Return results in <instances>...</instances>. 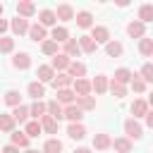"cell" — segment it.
I'll return each instance as SVG.
<instances>
[{
    "label": "cell",
    "instance_id": "d6a6232c",
    "mask_svg": "<svg viewBox=\"0 0 153 153\" xmlns=\"http://www.w3.org/2000/svg\"><path fill=\"white\" fill-rule=\"evenodd\" d=\"M43 153H62V141L60 139H48L43 143Z\"/></svg>",
    "mask_w": 153,
    "mask_h": 153
},
{
    "label": "cell",
    "instance_id": "603a6c76",
    "mask_svg": "<svg viewBox=\"0 0 153 153\" xmlns=\"http://www.w3.org/2000/svg\"><path fill=\"white\" fill-rule=\"evenodd\" d=\"M26 91H29V96H31L33 100H41V96H45V86H43L41 81H31Z\"/></svg>",
    "mask_w": 153,
    "mask_h": 153
},
{
    "label": "cell",
    "instance_id": "ac0fdd59",
    "mask_svg": "<svg viewBox=\"0 0 153 153\" xmlns=\"http://www.w3.org/2000/svg\"><path fill=\"white\" fill-rule=\"evenodd\" d=\"M38 19H41V26H43V29H45V26H53V24L57 22V17H55L53 10H41V12H38Z\"/></svg>",
    "mask_w": 153,
    "mask_h": 153
},
{
    "label": "cell",
    "instance_id": "83f0119b",
    "mask_svg": "<svg viewBox=\"0 0 153 153\" xmlns=\"http://www.w3.org/2000/svg\"><path fill=\"white\" fill-rule=\"evenodd\" d=\"M131 76H134V74H131L127 67H120V69H115V79H112V81H117V84H122V86H124V84H129V81H131Z\"/></svg>",
    "mask_w": 153,
    "mask_h": 153
},
{
    "label": "cell",
    "instance_id": "f546056e",
    "mask_svg": "<svg viewBox=\"0 0 153 153\" xmlns=\"http://www.w3.org/2000/svg\"><path fill=\"white\" fill-rule=\"evenodd\" d=\"M65 117H67L69 122H81L84 112H81V110H79V108H76V105L72 103V105H67V108H65Z\"/></svg>",
    "mask_w": 153,
    "mask_h": 153
},
{
    "label": "cell",
    "instance_id": "ab89813d",
    "mask_svg": "<svg viewBox=\"0 0 153 153\" xmlns=\"http://www.w3.org/2000/svg\"><path fill=\"white\" fill-rule=\"evenodd\" d=\"M5 103L12 105V108L22 105V96H19V91H7V93H5Z\"/></svg>",
    "mask_w": 153,
    "mask_h": 153
},
{
    "label": "cell",
    "instance_id": "8d00e7d4",
    "mask_svg": "<svg viewBox=\"0 0 153 153\" xmlns=\"http://www.w3.org/2000/svg\"><path fill=\"white\" fill-rule=\"evenodd\" d=\"M14 120H12V115H0V131H7V134H12L14 131Z\"/></svg>",
    "mask_w": 153,
    "mask_h": 153
},
{
    "label": "cell",
    "instance_id": "7402d4cb",
    "mask_svg": "<svg viewBox=\"0 0 153 153\" xmlns=\"http://www.w3.org/2000/svg\"><path fill=\"white\" fill-rule=\"evenodd\" d=\"M108 76H103V74H98L93 81H91V91H96V93H105L108 91Z\"/></svg>",
    "mask_w": 153,
    "mask_h": 153
},
{
    "label": "cell",
    "instance_id": "b9f144b4",
    "mask_svg": "<svg viewBox=\"0 0 153 153\" xmlns=\"http://www.w3.org/2000/svg\"><path fill=\"white\" fill-rule=\"evenodd\" d=\"M139 76H141V79H143L146 84H153V65H151V62H146V65L141 67Z\"/></svg>",
    "mask_w": 153,
    "mask_h": 153
},
{
    "label": "cell",
    "instance_id": "8fae6325",
    "mask_svg": "<svg viewBox=\"0 0 153 153\" xmlns=\"http://www.w3.org/2000/svg\"><path fill=\"white\" fill-rule=\"evenodd\" d=\"M67 74L72 76V79H84V74H86V65L84 62H72L69 67H67Z\"/></svg>",
    "mask_w": 153,
    "mask_h": 153
},
{
    "label": "cell",
    "instance_id": "9c48e42d",
    "mask_svg": "<svg viewBox=\"0 0 153 153\" xmlns=\"http://www.w3.org/2000/svg\"><path fill=\"white\" fill-rule=\"evenodd\" d=\"M91 38H93L96 43H108V41H110V31H108L105 26H93V29H91Z\"/></svg>",
    "mask_w": 153,
    "mask_h": 153
},
{
    "label": "cell",
    "instance_id": "ba28073f",
    "mask_svg": "<svg viewBox=\"0 0 153 153\" xmlns=\"http://www.w3.org/2000/svg\"><path fill=\"white\" fill-rule=\"evenodd\" d=\"M67 136L79 141V139H84V136H86V127H84L81 122H72V124L67 127Z\"/></svg>",
    "mask_w": 153,
    "mask_h": 153
},
{
    "label": "cell",
    "instance_id": "8992f818",
    "mask_svg": "<svg viewBox=\"0 0 153 153\" xmlns=\"http://www.w3.org/2000/svg\"><path fill=\"white\" fill-rule=\"evenodd\" d=\"M127 33H129L131 38H143V36H146V24H141L139 19H136V22H129V24H127Z\"/></svg>",
    "mask_w": 153,
    "mask_h": 153
},
{
    "label": "cell",
    "instance_id": "f35d334b",
    "mask_svg": "<svg viewBox=\"0 0 153 153\" xmlns=\"http://www.w3.org/2000/svg\"><path fill=\"white\" fill-rule=\"evenodd\" d=\"M108 88H110V93H112L115 98H124V96H127V86H122V84H117V81H110Z\"/></svg>",
    "mask_w": 153,
    "mask_h": 153
},
{
    "label": "cell",
    "instance_id": "1f68e13d",
    "mask_svg": "<svg viewBox=\"0 0 153 153\" xmlns=\"http://www.w3.org/2000/svg\"><path fill=\"white\" fill-rule=\"evenodd\" d=\"M26 117H29V108H26V105H17V108L12 110V120H14V122L24 124V122H26Z\"/></svg>",
    "mask_w": 153,
    "mask_h": 153
},
{
    "label": "cell",
    "instance_id": "d6986e66",
    "mask_svg": "<svg viewBox=\"0 0 153 153\" xmlns=\"http://www.w3.org/2000/svg\"><path fill=\"white\" fill-rule=\"evenodd\" d=\"M12 31L17 33V36H22V33H29V22L24 19V17H17V19H12Z\"/></svg>",
    "mask_w": 153,
    "mask_h": 153
},
{
    "label": "cell",
    "instance_id": "d590c367",
    "mask_svg": "<svg viewBox=\"0 0 153 153\" xmlns=\"http://www.w3.org/2000/svg\"><path fill=\"white\" fill-rule=\"evenodd\" d=\"M139 22H141V24L153 22V5H141V7H139Z\"/></svg>",
    "mask_w": 153,
    "mask_h": 153
},
{
    "label": "cell",
    "instance_id": "9a60e30c",
    "mask_svg": "<svg viewBox=\"0 0 153 153\" xmlns=\"http://www.w3.org/2000/svg\"><path fill=\"white\" fill-rule=\"evenodd\" d=\"M76 24L81 26V29H91L93 26V14L91 12H86V10H81V12H76Z\"/></svg>",
    "mask_w": 153,
    "mask_h": 153
},
{
    "label": "cell",
    "instance_id": "5bb4252c",
    "mask_svg": "<svg viewBox=\"0 0 153 153\" xmlns=\"http://www.w3.org/2000/svg\"><path fill=\"white\" fill-rule=\"evenodd\" d=\"M55 17H57L60 22H69V19H74V10H72V5H57Z\"/></svg>",
    "mask_w": 153,
    "mask_h": 153
},
{
    "label": "cell",
    "instance_id": "7a4b0ae2",
    "mask_svg": "<svg viewBox=\"0 0 153 153\" xmlns=\"http://www.w3.org/2000/svg\"><path fill=\"white\" fill-rule=\"evenodd\" d=\"M72 88H74V96H76V98H84V96L91 93V81H88V79H74Z\"/></svg>",
    "mask_w": 153,
    "mask_h": 153
},
{
    "label": "cell",
    "instance_id": "4316f807",
    "mask_svg": "<svg viewBox=\"0 0 153 153\" xmlns=\"http://www.w3.org/2000/svg\"><path fill=\"white\" fill-rule=\"evenodd\" d=\"M79 53H81L79 41H76V38H69V41L65 43V55H67V57H79Z\"/></svg>",
    "mask_w": 153,
    "mask_h": 153
},
{
    "label": "cell",
    "instance_id": "60d3db41",
    "mask_svg": "<svg viewBox=\"0 0 153 153\" xmlns=\"http://www.w3.org/2000/svg\"><path fill=\"white\" fill-rule=\"evenodd\" d=\"M41 131H43V129H41V122H36V120H33V122H26V129H24V134H26L29 139H31V136H38Z\"/></svg>",
    "mask_w": 153,
    "mask_h": 153
},
{
    "label": "cell",
    "instance_id": "30bf717a",
    "mask_svg": "<svg viewBox=\"0 0 153 153\" xmlns=\"http://www.w3.org/2000/svg\"><path fill=\"white\" fill-rule=\"evenodd\" d=\"M12 65H14L17 69H29V67H31V55H29V53H17V55L12 57Z\"/></svg>",
    "mask_w": 153,
    "mask_h": 153
},
{
    "label": "cell",
    "instance_id": "52a82bcc",
    "mask_svg": "<svg viewBox=\"0 0 153 153\" xmlns=\"http://www.w3.org/2000/svg\"><path fill=\"white\" fill-rule=\"evenodd\" d=\"M36 76H38V81H41V84H48V81H53V79H55V69H53L50 65H41V67L36 69Z\"/></svg>",
    "mask_w": 153,
    "mask_h": 153
},
{
    "label": "cell",
    "instance_id": "3957f363",
    "mask_svg": "<svg viewBox=\"0 0 153 153\" xmlns=\"http://www.w3.org/2000/svg\"><path fill=\"white\" fill-rule=\"evenodd\" d=\"M69 65H72V60H69V57H67L65 53H57V55H55V57L50 60V67L55 69V74H57V72H62V69H67Z\"/></svg>",
    "mask_w": 153,
    "mask_h": 153
},
{
    "label": "cell",
    "instance_id": "cb8c5ba5",
    "mask_svg": "<svg viewBox=\"0 0 153 153\" xmlns=\"http://www.w3.org/2000/svg\"><path fill=\"white\" fill-rule=\"evenodd\" d=\"M74 105H76L81 112H84V110H96V98H93V96H84V98H76Z\"/></svg>",
    "mask_w": 153,
    "mask_h": 153
},
{
    "label": "cell",
    "instance_id": "bcb514c9",
    "mask_svg": "<svg viewBox=\"0 0 153 153\" xmlns=\"http://www.w3.org/2000/svg\"><path fill=\"white\" fill-rule=\"evenodd\" d=\"M2 153H19V148L10 143V146H5V148H2Z\"/></svg>",
    "mask_w": 153,
    "mask_h": 153
},
{
    "label": "cell",
    "instance_id": "f5cc1de1",
    "mask_svg": "<svg viewBox=\"0 0 153 153\" xmlns=\"http://www.w3.org/2000/svg\"><path fill=\"white\" fill-rule=\"evenodd\" d=\"M0 14H2V5H0Z\"/></svg>",
    "mask_w": 153,
    "mask_h": 153
},
{
    "label": "cell",
    "instance_id": "277c9868",
    "mask_svg": "<svg viewBox=\"0 0 153 153\" xmlns=\"http://www.w3.org/2000/svg\"><path fill=\"white\" fill-rule=\"evenodd\" d=\"M72 84H74V79H72L67 72H57V74H55V79H53V86H55L57 91H62V88H69Z\"/></svg>",
    "mask_w": 153,
    "mask_h": 153
},
{
    "label": "cell",
    "instance_id": "2e32d148",
    "mask_svg": "<svg viewBox=\"0 0 153 153\" xmlns=\"http://www.w3.org/2000/svg\"><path fill=\"white\" fill-rule=\"evenodd\" d=\"M45 108H48V115H50V117H55L57 122L65 117V108H62L57 100H50V103H45Z\"/></svg>",
    "mask_w": 153,
    "mask_h": 153
},
{
    "label": "cell",
    "instance_id": "836d02e7",
    "mask_svg": "<svg viewBox=\"0 0 153 153\" xmlns=\"http://www.w3.org/2000/svg\"><path fill=\"white\" fill-rule=\"evenodd\" d=\"M53 41H55V43H67V41H69V31H67L65 26H55V29H53Z\"/></svg>",
    "mask_w": 153,
    "mask_h": 153
},
{
    "label": "cell",
    "instance_id": "681fc988",
    "mask_svg": "<svg viewBox=\"0 0 153 153\" xmlns=\"http://www.w3.org/2000/svg\"><path fill=\"white\" fill-rule=\"evenodd\" d=\"M146 103H148V105H151V108H153V91H151V93H148V100H146Z\"/></svg>",
    "mask_w": 153,
    "mask_h": 153
},
{
    "label": "cell",
    "instance_id": "7c38bea8",
    "mask_svg": "<svg viewBox=\"0 0 153 153\" xmlns=\"http://www.w3.org/2000/svg\"><path fill=\"white\" fill-rule=\"evenodd\" d=\"M38 122H41V129H45L48 134H57V120H55V117H50L48 112H45Z\"/></svg>",
    "mask_w": 153,
    "mask_h": 153
},
{
    "label": "cell",
    "instance_id": "ffe728a7",
    "mask_svg": "<svg viewBox=\"0 0 153 153\" xmlns=\"http://www.w3.org/2000/svg\"><path fill=\"white\" fill-rule=\"evenodd\" d=\"M79 48H81V53H96L98 43L91 36H79Z\"/></svg>",
    "mask_w": 153,
    "mask_h": 153
},
{
    "label": "cell",
    "instance_id": "7bdbcfd3",
    "mask_svg": "<svg viewBox=\"0 0 153 153\" xmlns=\"http://www.w3.org/2000/svg\"><path fill=\"white\" fill-rule=\"evenodd\" d=\"M129 84H131V88H134V91H136V93H143V91H146V81H143V79H141V76H139V74H134V76H131V81H129Z\"/></svg>",
    "mask_w": 153,
    "mask_h": 153
},
{
    "label": "cell",
    "instance_id": "d4e9b609",
    "mask_svg": "<svg viewBox=\"0 0 153 153\" xmlns=\"http://www.w3.org/2000/svg\"><path fill=\"white\" fill-rule=\"evenodd\" d=\"M45 112H48V108H45V103H43V100H36V103H33V105L29 108V115H31V117H33L36 122H38V120H41V117H43Z\"/></svg>",
    "mask_w": 153,
    "mask_h": 153
},
{
    "label": "cell",
    "instance_id": "e0dca14e",
    "mask_svg": "<svg viewBox=\"0 0 153 153\" xmlns=\"http://www.w3.org/2000/svg\"><path fill=\"white\" fill-rule=\"evenodd\" d=\"M131 115H134V120H136V117H146V115H148V103L141 100V98L134 100V103H131Z\"/></svg>",
    "mask_w": 153,
    "mask_h": 153
},
{
    "label": "cell",
    "instance_id": "816d5d0a",
    "mask_svg": "<svg viewBox=\"0 0 153 153\" xmlns=\"http://www.w3.org/2000/svg\"><path fill=\"white\" fill-rule=\"evenodd\" d=\"M26 153H38V151H26Z\"/></svg>",
    "mask_w": 153,
    "mask_h": 153
},
{
    "label": "cell",
    "instance_id": "484cf974",
    "mask_svg": "<svg viewBox=\"0 0 153 153\" xmlns=\"http://www.w3.org/2000/svg\"><path fill=\"white\" fill-rule=\"evenodd\" d=\"M112 148H115L117 153H131V141H129L127 136H120V139L112 141Z\"/></svg>",
    "mask_w": 153,
    "mask_h": 153
},
{
    "label": "cell",
    "instance_id": "c3c4849f",
    "mask_svg": "<svg viewBox=\"0 0 153 153\" xmlns=\"http://www.w3.org/2000/svg\"><path fill=\"white\" fill-rule=\"evenodd\" d=\"M7 26H10V24H7L5 19H0V33H5V31H7Z\"/></svg>",
    "mask_w": 153,
    "mask_h": 153
},
{
    "label": "cell",
    "instance_id": "f907efd6",
    "mask_svg": "<svg viewBox=\"0 0 153 153\" xmlns=\"http://www.w3.org/2000/svg\"><path fill=\"white\" fill-rule=\"evenodd\" d=\"M74 153H91V151H88V148H76Z\"/></svg>",
    "mask_w": 153,
    "mask_h": 153
},
{
    "label": "cell",
    "instance_id": "44dd1931",
    "mask_svg": "<svg viewBox=\"0 0 153 153\" xmlns=\"http://www.w3.org/2000/svg\"><path fill=\"white\" fill-rule=\"evenodd\" d=\"M122 53H124L122 43H117V41H108V43H105V55H108V57H120Z\"/></svg>",
    "mask_w": 153,
    "mask_h": 153
},
{
    "label": "cell",
    "instance_id": "5b68a950",
    "mask_svg": "<svg viewBox=\"0 0 153 153\" xmlns=\"http://www.w3.org/2000/svg\"><path fill=\"white\" fill-rule=\"evenodd\" d=\"M17 14L24 17V19H26V17H33V14H36V5L29 2V0H19V2H17Z\"/></svg>",
    "mask_w": 153,
    "mask_h": 153
},
{
    "label": "cell",
    "instance_id": "74e56055",
    "mask_svg": "<svg viewBox=\"0 0 153 153\" xmlns=\"http://www.w3.org/2000/svg\"><path fill=\"white\" fill-rule=\"evenodd\" d=\"M139 53L146 55V57L153 55V38H146V36H143V38L139 41Z\"/></svg>",
    "mask_w": 153,
    "mask_h": 153
},
{
    "label": "cell",
    "instance_id": "6da1fadb",
    "mask_svg": "<svg viewBox=\"0 0 153 153\" xmlns=\"http://www.w3.org/2000/svg\"><path fill=\"white\" fill-rule=\"evenodd\" d=\"M124 134H127V139H141L143 129H141V124L134 117H129V120H124Z\"/></svg>",
    "mask_w": 153,
    "mask_h": 153
},
{
    "label": "cell",
    "instance_id": "4dcf8cb0",
    "mask_svg": "<svg viewBox=\"0 0 153 153\" xmlns=\"http://www.w3.org/2000/svg\"><path fill=\"white\" fill-rule=\"evenodd\" d=\"M29 38L31 41H45V29L41 26V24H33V26H29Z\"/></svg>",
    "mask_w": 153,
    "mask_h": 153
},
{
    "label": "cell",
    "instance_id": "f6af8a7d",
    "mask_svg": "<svg viewBox=\"0 0 153 153\" xmlns=\"http://www.w3.org/2000/svg\"><path fill=\"white\" fill-rule=\"evenodd\" d=\"M12 50H14V38L2 36L0 38V53H12Z\"/></svg>",
    "mask_w": 153,
    "mask_h": 153
},
{
    "label": "cell",
    "instance_id": "7dc6e473",
    "mask_svg": "<svg viewBox=\"0 0 153 153\" xmlns=\"http://www.w3.org/2000/svg\"><path fill=\"white\" fill-rule=\"evenodd\" d=\"M146 124L153 129V110H148V115H146Z\"/></svg>",
    "mask_w": 153,
    "mask_h": 153
},
{
    "label": "cell",
    "instance_id": "e575fe53",
    "mask_svg": "<svg viewBox=\"0 0 153 153\" xmlns=\"http://www.w3.org/2000/svg\"><path fill=\"white\" fill-rule=\"evenodd\" d=\"M12 146L26 148V146H29V136H26L24 131H12Z\"/></svg>",
    "mask_w": 153,
    "mask_h": 153
},
{
    "label": "cell",
    "instance_id": "4fadbf2b",
    "mask_svg": "<svg viewBox=\"0 0 153 153\" xmlns=\"http://www.w3.org/2000/svg\"><path fill=\"white\" fill-rule=\"evenodd\" d=\"M110 146H112L110 134H96V136H93V148H96V151H105V148H110Z\"/></svg>",
    "mask_w": 153,
    "mask_h": 153
},
{
    "label": "cell",
    "instance_id": "f1b7e54d",
    "mask_svg": "<svg viewBox=\"0 0 153 153\" xmlns=\"http://www.w3.org/2000/svg\"><path fill=\"white\" fill-rule=\"evenodd\" d=\"M60 105L65 103V105H72L74 100H76V96H74V91H69V88H62V91H57V98H55Z\"/></svg>",
    "mask_w": 153,
    "mask_h": 153
},
{
    "label": "cell",
    "instance_id": "ee69618b",
    "mask_svg": "<svg viewBox=\"0 0 153 153\" xmlns=\"http://www.w3.org/2000/svg\"><path fill=\"white\" fill-rule=\"evenodd\" d=\"M41 48H43V53H45V55H53V57L57 55V43H55L53 38H50V41H43V45H41Z\"/></svg>",
    "mask_w": 153,
    "mask_h": 153
}]
</instances>
